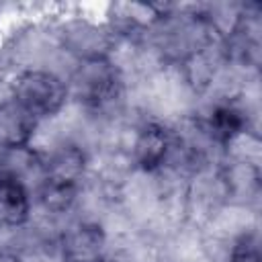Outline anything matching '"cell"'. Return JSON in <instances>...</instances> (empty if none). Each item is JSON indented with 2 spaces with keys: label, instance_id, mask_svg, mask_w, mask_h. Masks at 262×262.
I'll use <instances>...</instances> for the list:
<instances>
[{
  "label": "cell",
  "instance_id": "obj_1",
  "mask_svg": "<svg viewBox=\"0 0 262 262\" xmlns=\"http://www.w3.org/2000/svg\"><path fill=\"white\" fill-rule=\"evenodd\" d=\"M12 98L35 119L51 117L63 106L68 98V86L51 72L33 70L20 74L14 80Z\"/></svg>",
  "mask_w": 262,
  "mask_h": 262
},
{
  "label": "cell",
  "instance_id": "obj_2",
  "mask_svg": "<svg viewBox=\"0 0 262 262\" xmlns=\"http://www.w3.org/2000/svg\"><path fill=\"white\" fill-rule=\"evenodd\" d=\"M72 86L76 96L88 106L102 108L119 98L121 78L117 68L102 55H88L74 72Z\"/></svg>",
  "mask_w": 262,
  "mask_h": 262
},
{
  "label": "cell",
  "instance_id": "obj_3",
  "mask_svg": "<svg viewBox=\"0 0 262 262\" xmlns=\"http://www.w3.org/2000/svg\"><path fill=\"white\" fill-rule=\"evenodd\" d=\"M37 121L39 119H35L14 98L0 102V147H25L35 133Z\"/></svg>",
  "mask_w": 262,
  "mask_h": 262
},
{
  "label": "cell",
  "instance_id": "obj_4",
  "mask_svg": "<svg viewBox=\"0 0 262 262\" xmlns=\"http://www.w3.org/2000/svg\"><path fill=\"white\" fill-rule=\"evenodd\" d=\"M84 172V154L78 147L57 149L45 164V182L55 186H76Z\"/></svg>",
  "mask_w": 262,
  "mask_h": 262
},
{
  "label": "cell",
  "instance_id": "obj_5",
  "mask_svg": "<svg viewBox=\"0 0 262 262\" xmlns=\"http://www.w3.org/2000/svg\"><path fill=\"white\" fill-rule=\"evenodd\" d=\"M104 237L96 225H78L63 237V256L70 262H96L100 258Z\"/></svg>",
  "mask_w": 262,
  "mask_h": 262
},
{
  "label": "cell",
  "instance_id": "obj_6",
  "mask_svg": "<svg viewBox=\"0 0 262 262\" xmlns=\"http://www.w3.org/2000/svg\"><path fill=\"white\" fill-rule=\"evenodd\" d=\"M29 217V194L14 178L0 174V225H20Z\"/></svg>",
  "mask_w": 262,
  "mask_h": 262
},
{
  "label": "cell",
  "instance_id": "obj_7",
  "mask_svg": "<svg viewBox=\"0 0 262 262\" xmlns=\"http://www.w3.org/2000/svg\"><path fill=\"white\" fill-rule=\"evenodd\" d=\"M168 147L170 141L166 129H162L160 125H147L135 141V158L143 168L151 170L166 160Z\"/></svg>",
  "mask_w": 262,
  "mask_h": 262
},
{
  "label": "cell",
  "instance_id": "obj_8",
  "mask_svg": "<svg viewBox=\"0 0 262 262\" xmlns=\"http://www.w3.org/2000/svg\"><path fill=\"white\" fill-rule=\"evenodd\" d=\"M244 125H246L244 113L233 106H219L213 111V115L209 119V131L219 141L233 139L237 133H242Z\"/></svg>",
  "mask_w": 262,
  "mask_h": 262
},
{
  "label": "cell",
  "instance_id": "obj_9",
  "mask_svg": "<svg viewBox=\"0 0 262 262\" xmlns=\"http://www.w3.org/2000/svg\"><path fill=\"white\" fill-rule=\"evenodd\" d=\"M231 262H260V248H258V239L254 235H246L242 237L233 252H231Z\"/></svg>",
  "mask_w": 262,
  "mask_h": 262
},
{
  "label": "cell",
  "instance_id": "obj_10",
  "mask_svg": "<svg viewBox=\"0 0 262 262\" xmlns=\"http://www.w3.org/2000/svg\"><path fill=\"white\" fill-rule=\"evenodd\" d=\"M0 262H18V260H14V258H2Z\"/></svg>",
  "mask_w": 262,
  "mask_h": 262
}]
</instances>
